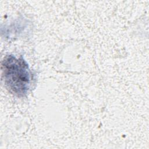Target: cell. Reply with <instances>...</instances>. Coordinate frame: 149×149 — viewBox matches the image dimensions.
Here are the masks:
<instances>
[{"label": "cell", "instance_id": "6da1fadb", "mask_svg": "<svg viewBox=\"0 0 149 149\" xmlns=\"http://www.w3.org/2000/svg\"><path fill=\"white\" fill-rule=\"evenodd\" d=\"M2 77L9 92L17 97L25 96L32 84L33 74L28 63L20 56H5L1 63Z\"/></svg>", "mask_w": 149, "mask_h": 149}]
</instances>
